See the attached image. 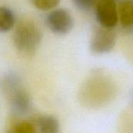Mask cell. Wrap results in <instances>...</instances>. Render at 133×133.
Masks as SVG:
<instances>
[{
	"label": "cell",
	"instance_id": "obj_1",
	"mask_svg": "<svg viewBox=\"0 0 133 133\" xmlns=\"http://www.w3.org/2000/svg\"><path fill=\"white\" fill-rule=\"evenodd\" d=\"M13 44L18 51L30 55L39 48L43 34L41 29L34 23L23 21L16 28L13 34Z\"/></svg>",
	"mask_w": 133,
	"mask_h": 133
},
{
	"label": "cell",
	"instance_id": "obj_2",
	"mask_svg": "<svg viewBox=\"0 0 133 133\" xmlns=\"http://www.w3.org/2000/svg\"><path fill=\"white\" fill-rule=\"evenodd\" d=\"M99 76H90L80 90V99L85 104L96 107L109 100L112 92L109 80L101 78Z\"/></svg>",
	"mask_w": 133,
	"mask_h": 133
},
{
	"label": "cell",
	"instance_id": "obj_3",
	"mask_svg": "<svg viewBox=\"0 0 133 133\" xmlns=\"http://www.w3.org/2000/svg\"><path fill=\"white\" fill-rule=\"evenodd\" d=\"M115 42L116 33L114 28L101 26L94 30L90 39V48L94 54H106L114 48Z\"/></svg>",
	"mask_w": 133,
	"mask_h": 133
},
{
	"label": "cell",
	"instance_id": "obj_4",
	"mask_svg": "<svg viewBox=\"0 0 133 133\" xmlns=\"http://www.w3.org/2000/svg\"><path fill=\"white\" fill-rule=\"evenodd\" d=\"M48 28L55 34H68L74 26V19L70 12L63 8L52 9L46 18Z\"/></svg>",
	"mask_w": 133,
	"mask_h": 133
},
{
	"label": "cell",
	"instance_id": "obj_5",
	"mask_svg": "<svg viewBox=\"0 0 133 133\" xmlns=\"http://www.w3.org/2000/svg\"><path fill=\"white\" fill-rule=\"evenodd\" d=\"M95 15L101 26L114 28L118 21V11L115 1L98 0L95 5Z\"/></svg>",
	"mask_w": 133,
	"mask_h": 133
},
{
	"label": "cell",
	"instance_id": "obj_6",
	"mask_svg": "<svg viewBox=\"0 0 133 133\" xmlns=\"http://www.w3.org/2000/svg\"><path fill=\"white\" fill-rule=\"evenodd\" d=\"M9 102L12 115L16 117H24L32 109V101L29 94L23 87L7 98Z\"/></svg>",
	"mask_w": 133,
	"mask_h": 133
},
{
	"label": "cell",
	"instance_id": "obj_7",
	"mask_svg": "<svg viewBox=\"0 0 133 133\" xmlns=\"http://www.w3.org/2000/svg\"><path fill=\"white\" fill-rule=\"evenodd\" d=\"M37 132L43 133H57L60 131L58 120L52 115H41L34 121Z\"/></svg>",
	"mask_w": 133,
	"mask_h": 133
},
{
	"label": "cell",
	"instance_id": "obj_8",
	"mask_svg": "<svg viewBox=\"0 0 133 133\" xmlns=\"http://www.w3.org/2000/svg\"><path fill=\"white\" fill-rule=\"evenodd\" d=\"M118 19L126 28H133V0H122L118 7Z\"/></svg>",
	"mask_w": 133,
	"mask_h": 133
},
{
	"label": "cell",
	"instance_id": "obj_9",
	"mask_svg": "<svg viewBox=\"0 0 133 133\" xmlns=\"http://www.w3.org/2000/svg\"><path fill=\"white\" fill-rule=\"evenodd\" d=\"M23 87L19 76L15 72L7 73L2 80V90L6 99L15 94Z\"/></svg>",
	"mask_w": 133,
	"mask_h": 133
},
{
	"label": "cell",
	"instance_id": "obj_10",
	"mask_svg": "<svg viewBox=\"0 0 133 133\" xmlns=\"http://www.w3.org/2000/svg\"><path fill=\"white\" fill-rule=\"evenodd\" d=\"M15 22L13 11L6 6H0V33L10 31L14 27Z\"/></svg>",
	"mask_w": 133,
	"mask_h": 133
},
{
	"label": "cell",
	"instance_id": "obj_11",
	"mask_svg": "<svg viewBox=\"0 0 133 133\" xmlns=\"http://www.w3.org/2000/svg\"><path fill=\"white\" fill-rule=\"evenodd\" d=\"M9 132L13 133H34L37 132V129L34 121L22 120L14 123Z\"/></svg>",
	"mask_w": 133,
	"mask_h": 133
},
{
	"label": "cell",
	"instance_id": "obj_12",
	"mask_svg": "<svg viewBox=\"0 0 133 133\" xmlns=\"http://www.w3.org/2000/svg\"><path fill=\"white\" fill-rule=\"evenodd\" d=\"M31 2L39 10L50 11L58 5L60 0H31Z\"/></svg>",
	"mask_w": 133,
	"mask_h": 133
},
{
	"label": "cell",
	"instance_id": "obj_13",
	"mask_svg": "<svg viewBox=\"0 0 133 133\" xmlns=\"http://www.w3.org/2000/svg\"><path fill=\"white\" fill-rule=\"evenodd\" d=\"M75 6L81 11L88 12L95 8L98 0H72Z\"/></svg>",
	"mask_w": 133,
	"mask_h": 133
},
{
	"label": "cell",
	"instance_id": "obj_14",
	"mask_svg": "<svg viewBox=\"0 0 133 133\" xmlns=\"http://www.w3.org/2000/svg\"><path fill=\"white\" fill-rule=\"evenodd\" d=\"M114 1H115V2H116V1H122V0H114Z\"/></svg>",
	"mask_w": 133,
	"mask_h": 133
}]
</instances>
